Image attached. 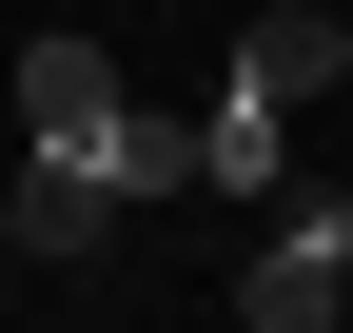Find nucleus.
Wrapping results in <instances>:
<instances>
[{"instance_id":"obj_4","label":"nucleus","mask_w":353,"mask_h":333,"mask_svg":"<svg viewBox=\"0 0 353 333\" xmlns=\"http://www.w3.org/2000/svg\"><path fill=\"white\" fill-rule=\"evenodd\" d=\"M236 78H255V98H334V78H353V20H334V0H255V20H236Z\"/></svg>"},{"instance_id":"obj_3","label":"nucleus","mask_w":353,"mask_h":333,"mask_svg":"<svg viewBox=\"0 0 353 333\" xmlns=\"http://www.w3.org/2000/svg\"><path fill=\"white\" fill-rule=\"evenodd\" d=\"M118 118H138V98H118V59H99V39H20V138H59V157H99Z\"/></svg>"},{"instance_id":"obj_5","label":"nucleus","mask_w":353,"mask_h":333,"mask_svg":"<svg viewBox=\"0 0 353 333\" xmlns=\"http://www.w3.org/2000/svg\"><path fill=\"white\" fill-rule=\"evenodd\" d=\"M275 118H294V98H255V78H236V98L196 118V177H216V196H275V177H294V138H275Z\"/></svg>"},{"instance_id":"obj_1","label":"nucleus","mask_w":353,"mask_h":333,"mask_svg":"<svg viewBox=\"0 0 353 333\" xmlns=\"http://www.w3.org/2000/svg\"><path fill=\"white\" fill-rule=\"evenodd\" d=\"M334 314H353V177L294 196V216L236 255V333H334Z\"/></svg>"},{"instance_id":"obj_2","label":"nucleus","mask_w":353,"mask_h":333,"mask_svg":"<svg viewBox=\"0 0 353 333\" xmlns=\"http://www.w3.org/2000/svg\"><path fill=\"white\" fill-rule=\"evenodd\" d=\"M118 216H138V196H118L99 157H20V177H0V255H99Z\"/></svg>"}]
</instances>
